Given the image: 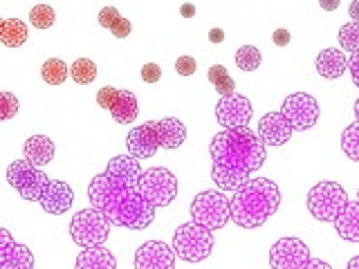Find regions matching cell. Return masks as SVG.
Instances as JSON below:
<instances>
[{
  "label": "cell",
  "instance_id": "cell-1",
  "mask_svg": "<svg viewBox=\"0 0 359 269\" xmlns=\"http://www.w3.org/2000/svg\"><path fill=\"white\" fill-rule=\"evenodd\" d=\"M213 160L211 179L220 191H238L252 182V173L263 166L267 151L261 137L247 126L236 130H222L209 144Z\"/></svg>",
  "mask_w": 359,
  "mask_h": 269
},
{
  "label": "cell",
  "instance_id": "cell-2",
  "mask_svg": "<svg viewBox=\"0 0 359 269\" xmlns=\"http://www.w3.org/2000/svg\"><path fill=\"white\" fill-rule=\"evenodd\" d=\"M88 198L90 205L99 209L117 227L142 231L155 220V207L140 191L112 184L106 173L93 177V182L88 186Z\"/></svg>",
  "mask_w": 359,
  "mask_h": 269
},
{
  "label": "cell",
  "instance_id": "cell-3",
  "mask_svg": "<svg viewBox=\"0 0 359 269\" xmlns=\"http://www.w3.org/2000/svg\"><path fill=\"white\" fill-rule=\"evenodd\" d=\"M231 220L243 229H258L274 216L280 205V191L269 177H256L229 198Z\"/></svg>",
  "mask_w": 359,
  "mask_h": 269
},
{
  "label": "cell",
  "instance_id": "cell-4",
  "mask_svg": "<svg viewBox=\"0 0 359 269\" xmlns=\"http://www.w3.org/2000/svg\"><path fill=\"white\" fill-rule=\"evenodd\" d=\"M191 220L209 231H218L231 220V202L222 191H202L191 202Z\"/></svg>",
  "mask_w": 359,
  "mask_h": 269
},
{
  "label": "cell",
  "instance_id": "cell-5",
  "mask_svg": "<svg viewBox=\"0 0 359 269\" xmlns=\"http://www.w3.org/2000/svg\"><path fill=\"white\" fill-rule=\"evenodd\" d=\"M110 224L112 222L99 209H95V207L81 209L76 216H72V222H70L72 242L81 247V249L104 247L110 235Z\"/></svg>",
  "mask_w": 359,
  "mask_h": 269
},
{
  "label": "cell",
  "instance_id": "cell-6",
  "mask_svg": "<svg viewBox=\"0 0 359 269\" xmlns=\"http://www.w3.org/2000/svg\"><path fill=\"white\" fill-rule=\"evenodd\" d=\"M173 251L187 263H200L213 251V231L205 229L198 222L180 224L173 233Z\"/></svg>",
  "mask_w": 359,
  "mask_h": 269
},
{
  "label": "cell",
  "instance_id": "cell-7",
  "mask_svg": "<svg viewBox=\"0 0 359 269\" xmlns=\"http://www.w3.org/2000/svg\"><path fill=\"white\" fill-rule=\"evenodd\" d=\"M348 193L339 182H330V179H323V182L314 184L308 193V211L314 218L321 222H334L341 216V211L348 207Z\"/></svg>",
  "mask_w": 359,
  "mask_h": 269
},
{
  "label": "cell",
  "instance_id": "cell-8",
  "mask_svg": "<svg viewBox=\"0 0 359 269\" xmlns=\"http://www.w3.org/2000/svg\"><path fill=\"white\" fill-rule=\"evenodd\" d=\"M7 179L9 184L18 191L22 200L41 202L45 186L50 184V177L45 175L39 166L29 164L27 160H16L7 166Z\"/></svg>",
  "mask_w": 359,
  "mask_h": 269
},
{
  "label": "cell",
  "instance_id": "cell-9",
  "mask_svg": "<svg viewBox=\"0 0 359 269\" xmlns=\"http://www.w3.org/2000/svg\"><path fill=\"white\" fill-rule=\"evenodd\" d=\"M140 193L157 207H168L177 198V179L164 166H155L142 173Z\"/></svg>",
  "mask_w": 359,
  "mask_h": 269
},
{
  "label": "cell",
  "instance_id": "cell-10",
  "mask_svg": "<svg viewBox=\"0 0 359 269\" xmlns=\"http://www.w3.org/2000/svg\"><path fill=\"white\" fill-rule=\"evenodd\" d=\"M280 112L290 119L294 130H310L312 126H317L319 101L308 92H297V95L285 97Z\"/></svg>",
  "mask_w": 359,
  "mask_h": 269
},
{
  "label": "cell",
  "instance_id": "cell-11",
  "mask_svg": "<svg viewBox=\"0 0 359 269\" xmlns=\"http://www.w3.org/2000/svg\"><path fill=\"white\" fill-rule=\"evenodd\" d=\"M310 261V249L301 238H280L269 249L272 269H303Z\"/></svg>",
  "mask_w": 359,
  "mask_h": 269
},
{
  "label": "cell",
  "instance_id": "cell-12",
  "mask_svg": "<svg viewBox=\"0 0 359 269\" xmlns=\"http://www.w3.org/2000/svg\"><path fill=\"white\" fill-rule=\"evenodd\" d=\"M252 115H254L252 101L243 95L220 97L218 106H216V119L224 130L247 128L252 121Z\"/></svg>",
  "mask_w": 359,
  "mask_h": 269
},
{
  "label": "cell",
  "instance_id": "cell-13",
  "mask_svg": "<svg viewBox=\"0 0 359 269\" xmlns=\"http://www.w3.org/2000/svg\"><path fill=\"white\" fill-rule=\"evenodd\" d=\"M135 269H175V251L162 240H149L135 251Z\"/></svg>",
  "mask_w": 359,
  "mask_h": 269
},
{
  "label": "cell",
  "instance_id": "cell-14",
  "mask_svg": "<svg viewBox=\"0 0 359 269\" xmlns=\"http://www.w3.org/2000/svg\"><path fill=\"white\" fill-rule=\"evenodd\" d=\"M108 179L112 184H117L121 188H130V191H140L142 182V166L135 160L133 155H117L108 162L106 171Z\"/></svg>",
  "mask_w": 359,
  "mask_h": 269
},
{
  "label": "cell",
  "instance_id": "cell-15",
  "mask_svg": "<svg viewBox=\"0 0 359 269\" xmlns=\"http://www.w3.org/2000/svg\"><path fill=\"white\" fill-rule=\"evenodd\" d=\"M0 269H34L32 249L16 242L7 229H0Z\"/></svg>",
  "mask_w": 359,
  "mask_h": 269
},
{
  "label": "cell",
  "instance_id": "cell-16",
  "mask_svg": "<svg viewBox=\"0 0 359 269\" xmlns=\"http://www.w3.org/2000/svg\"><path fill=\"white\" fill-rule=\"evenodd\" d=\"M126 149L128 155H133L135 160H146V157H153L160 151L162 146L160 137H157L155 121H146L144 126H135L126 137Z\"/></svg>",
  "mask_w": 359,
  "mask_h": 269
},
{
  "label": "cell",
  "instance_id": "cell-17",
  "mask_svg": "<svg viewBox=\"0 0 359 269\" xmlns=\"http://www.w3.org/2000/svg\"><path fill=\"white\" fill-rule=\"evenodd\" d=\"M294 126L290 123V119L283 112H267V115L258 121V137L265 146H283L290 142Z\"/></svg>",
  "mask_w": 359,
  "mask_h": 269
},
{
  "label": "cell",
  "instance_id": "cell-18",
  "mask_svg": "<svg viewBox=\"0 0 359 269\" xmlns=\"http://www.w3.org/2000/svg\"><path fill=\"white\" fill-rule=\"evenodd\" d=\"M72 202H74L72 186L63 182V179H50V184L43 191L41 207L50 216H61V213H67L72 209Z\"/></svg>",
  "mask_w": 359,
  "mask_h": 269
},
{
  "label": "cell",
  "instance_id": "cell-19",
  "mask_svg": "<svg viewBox=\"0 0 359 269\" xmlns=\"http://www.w3.org/2000/svg\"><path fill=\"white\" fill-rule=\"evenodd\" d=\"M54 142L48 137V134H32V137L22 146V155L25 160L34 166H45L54 160Z\"/></svg>",
  "mask_w": 359,
  "mask_h": 269
},
{
  "label": "cell",
  "instance_id": "cell-20",
  "mask_svg": "<svg viewBox=\"0 0 359 269\" xmlns=\"http://www.w3.org/2000/svg\"><path fill=\"white\" fill-rule=\"evenodd\" d=\"M314 65H317V72L323 78H341V74L348 70V56L341 50L325 48L319 52Z\"/></svg>",
  "mask_w": 359,
  "mask_h": 269
},
{
  "label": "cell",
  "instance_id": "cell-21",
  "mask_svg": "<svg viewBox=\"0 0 359 269\" xmlns=\"http://www.w3.org/2000/svg\"><path fill=\"white\" fill-rule=\"evenodd\" d=\"M155 128H157V137H160V146L166 151L180 149L187 139V126L175 117L155 121Z\"/></svg>",
  "mask_w": 359,
  "mask_h": 269
},
{
  "label": "cell",
  "instance_id": "cell-22",
  "mask_svg": "<svg viewBox=\"0 0 359 269\" xmlns=\"http://www.w3.org/2000/svg\"><path fill=\"white\" fill-rule=\"evenodd\" d=\"M334 231L348 242H359V200L348 202L341 216L334 220Z\"/></svg>",
  "mask_w": 359,
  "mask_h": 269
},
{
  "label": "cell",
  "instance_id": "cell-23",
  "mask_svg": "<svg viewBox=\"0 0 359 269\" xmlns=\"http://www.w3.org/2000/svg\"><path fill=\"white\" fill-rule=\"evenodd\" d=\"M74 269H117V258L106 247H93L76 256Z\"/></svg>",
  "mask_w": 359,
  "mask_h": 269
},
{
  "label": "cell",
  "instance_id": "cell-24",
  "mask_svg": "<svg viewBox=\"0 0 359 269\" xmlns=\"http://www.w3.org/2000/svg\"><path fill=\"white\" fill-rule=\"evenodd\" d=\"M110 115H112V119H115L117 123H121V126H128V123H133L135 119H137V115H140L137 97H135L130 90H121L115 108L110 110Z\"/></svg>",
  "mask_w": 359,
  "mask_h": 269
},
{
  "label": "cell",
  "instance_id": "cell-25",
  "mask_svg": "<svg viewBox=\"0 0 359 269\" xmlns=\"http://www.w3.org/2000/svg\"><path fill=\"white\" fill-rule=\"evenodd\" d=\"M0 41L7 48H20L27 41V25L18 18H0Z\"/></svg>",
  "mask_w": 359,
  "mask_h": 269
},
{
  "label": "cell",
  "instance_id": "cell-26",
  "mask_svg": "<svg viewBox=\"0 0 359 269\" xmlns=\"http://www.w3.org/2000/svg\"><path fill=\"white\" fill-rule=\"evenodd\" d=\"M207 76H209V83L216 88V92L220 97L236 95V81H233V76L227 72V67H224V65H211Z\"/></svg>",
  "mask_w": 359,
  "mask_h": 269
},
{
  "label": "cell",
  "instance_id": "cell-27",
  "mask_svg": "<svg viewBox=\"0 0 359 269\" xmlns=\"http://www.w3.org/2000/svg\"><path fill=\"white\" fill-rule=\"evenodd\" d=\"M41 76L45 83L61 85V83H65V78L70 76V67H67L61 59H48L41 67Z\"/></svg>",
  "mask_w": 359,
  "mask_h": 269
},
{
  "label": "cell",
  "instance_id": "cell-28",
  "mask_svg": "<svg viewBox=\"0 0 359 269\" xmlns=\"http://www.w3.org/2000/svg\"><path fill=\"white\" fill-rule=\"evenodd\" d=\"M70 76L72 81L79 85H90L97 78V65L90 59H76L70 67Z\"/></svg>",
  "mask_w": 359,
  "mask_h": 269
},
{
  "label": "cell",
  "instance_id": "cell-29",
  "mask_svg": "<svg viewBox=\"0 0 359 269\" xmlns=\"http://www.w3.org/2000/svg\"><path fill=\"white\" fill-rule=\"evenodd\" d=\"M341 151L346 153L348 160L359 162V121L346 126L341 132Z\"/></svg>",
  "mask_w": 359,
  "mask_h": 269
},
{
  "label": "cell",
  "instance_id": "cell-30",
  "mask_svg": "<svg viewBox=\"0 0 359 269\" xmlns=\"http://www.w3.org/2000/svg\"><path fill=\"white\" fill-rule=\"evenodd\" d=\"M236 65L241 67L243 72H254L261 67V52L254 45H243V48L236 52Z\"/></svg>",
  "mask_w": 359,
  "mask_h": 269
},
{
  "label": "cell",
  "instance_id": "cell-31",
  "mask_svg": "<svg viewBox=\"0 0 359 269\" xmlns=\"http://www.w3.org/2000/svg\"><path fill=\"white\" fill-rule=\"evenodd\" d=\"M339 45H341V50L344 52H359V22H346V25L339 27Z\"/></svg>",
  "mask_w": 359,
  "mask_h": 269
},
{
  "label": "cell",
  "instance_id": "cell-32",
  "mask_svg": "<svg viewBox=\"0 0 359 269\" xmlns=\"http://www.w3.org/2000/svg\"><path fill=\"white\" fill-rule=\"evenodd\" d=\"M29 22H32V27H36V29H50L56 22V14L50 5H36L29 9Z\"/></svg>",
  "mask_w": 359,
  "mask_h": 269
},
{
  "label": "cell",
  "instance_id": "cell-33",
  "mask_svg": "<svg viewBox=\"0 0 359 269\" xmlns=\"http://www.w3.org/2000/svg\"><path fill=\"white\" fill-rule=\"evenodd\" d=\"M119 92L121 90H117V88H112V85H104L97 92V104H99V108H104V110H112L115 108V104H117V99H119Z\"/></svg>",
  "mask_w": 359,
  "mask_h": 269
},
{
  "label": "cell",
  "instance_id": "cell-34",
  "mask_svg": "<svg viewBox=\"0 0 359 269\" xmlns=\"http://www.w3.org/2000/svg\"><path fill=\"white\" fill-rule=\"evenodd\" d=\"M18 97H14L11 92H3V110H0V119L3 121H9V119H14L18 115Z\"/></svg>",
  "mask_w": 359,
  "mask_h": 269
},
{
  "label": "cell",
  "instance_id": "cell-35",
  "mask_svg": "<svg viewBox=\"0 0 359 269\" xmlns=\"http://www.w3.org/2000/svg\"><path fill=\"white\" fill-rule=\"evenodd\" d=\"M119 20H121V14L115 7H104V9L99 11V25L110 29V32H112V27H115Z\"/></svg>",
  "mask_w": 359,
  "mask_h": 269
},
{
  "label": "cell",
  "instance_id": "cell-36",
  "mask_svg": "<svg viewBox=\"0 0 359 269\" xmlns=\"http://www.w3.org/2000/svg\"><path fill=\"white\" fill-rule=\"evenodd\" d=\"M196 67H198V63H196L194 56H180V59L175 61V72L180 76H191L196 72Z\"/></svg>",
  "mask_w": 359,
  "mask_h": 269
},
{
  "label": "cell",
  "instance_id": "cell-37",
  "mask_svg": "<svg viewBox=\"0 0 359 269\" xmlns=\"http://www.w3.org/2000/svg\"><path fill=\"white\" fill-rule=\"evenodd\" d=\"M142 78H144V83H157L162 78V67L157 63H146L142 67Z\"/></svg>",
  "mask_w": 359,
  "mask_h": 269
},
{
  "label": "cell",
  "instance_id": "cell-38",
  "mask_svg": "<svg viewBox=\"0 0 359 269\" xmlns=\"http://www.w3.org/2000/svg\"><path fill=\"white\" fill-rule=\"evenodd\" d=\"M133 32V25H130V20L128 18H121L115 27H112V36L115 39H126L128 34Z\"/></svg>",
  "mask_w": 359,
  "mask_h": 269
},
{
  "label": "cell",
  "instance_id": "cell-39",
  "mask_svg": "<svg viewBox=\"0 0 359 269\" xmlns=\"http://www.w3.org/2000/svg\"><path fill=\"white\" fill-rule=\"evenodd\" d=\"M348 72L353 76V83L359 88V52L348 56Z\"/></svg>",
  "mask_w": 359,
  "mask_h": 269
},
{
  "label": "cell",
  "instance_id": "cell-40",
  "mask_svg": "<svg viewBox=\"0 0 359 269\" xmlns=\"http://www.w3.org/2000/svg\"><path fill=\"white\" fill-rule=\"evenodd\" d=\"M272 41H274V45H278V48H287L290 41H292V36H290V32H287V29L280 27V29H276V32H274Z\"/></svg>",
  "mask_w": 359,
  "mask_h": 269
},
{
  "label": "cell",
  "instance_id": "cell-41",
  "mask_svg": "<svg viewBox=\"0 0 359 269\" xmlns=\"http://www.w3.org/2000/svg\"><path fill=\"white\" fill-rule=\"evenodd\" d=\"M303 269H332V267L325 263V261H321V258H310L308 265L303 267Z\"/></svg>",
  "mask_w": 359,
  "mask_h": 269
},
{
  "label": "cell",
  "instance_id": "cell-42",
  "mask_svg": "<svg viewBox=\"0 0 359 269\" xmlns=\"http://www.w3.org/2000/svg\"><path fill=\"white\" fill-rule=\"evenodd\" d=\"M209 41H211V43H222V41H224V32H222L220 27H213V29L209 32Z\"/></svg>",
  "mask_w": 359,
  "mask_h": 269
},
{
  "label": "cell",
  "instance_id": "cell-43",
  "mask_svg": "<svg viewBox=\"0 0 359 269\" xmlns=\"http://www.w3.org/2000/svg\"><path fill=\"white\" fill-rule=\"evenodd\" d=\"M348 16L353 18V22H359V0H353L351 7H348Z\"/></svg>",
  "mask_w": 359,
  "mask_h": 269
},
{
  "label": "cell",
  "instance_id": "cell-44",
  "mask_svg": "<svg viewBox=\"0 0 359 269\" xmlns=\"http://www.w3.org/2000/svg\"><path fill=\"white\" fill-rule=\"evenodd\" d=\"M180 11H182V16H184V18H194L196 7H194V5H182V9H180Z\"/></svg>",
  "mask_w": 359,
  "mask_h": 269
},
{
  "label": "cell",
  "instance_id": "cell-45",
  "mask_svg": "<svg viewBox=\"0 0 359 269\" xmlns=\"http://www.w3.org/2000/svg\"><path fill=\"white\" fill-rule=\"evenodd\" d=\"M346 269H359V256H353L351 261H348Z\"/></svg>",
  "mask_w": 359,
  "mask_h": 269
},
{
  "label": "cell",
  "instance_id": "cell-46",
  "mask_svg": "<svg viewBox=\"0 0 359 269\" xmlns=\"http://www.w3.org/2000/svg\"><path fill=\"white\" fill-rule=\"evenodd\" d=\"M321 7L323 9H337V7H339V3H323V0H321Z\"/></svg>",
  "mask_w": 359,
  "mask_h": 269
},
{
  "label": "cell",
  "instance_id": "cell-47",
  "mask_svg": "<svg viewBox=\"0 0 359 269\" xmlns=\"http://www.w3.org/2000/svg\"><path fill=\"white\" fill-rule=\"evenodd\" d=\"M355 117H357V121H359V99L355 101Z\"/></svg>",
  "mask_w": 359,
  "mask_h": 269
},
{
  "label": "cell",
  "instance_id": "cell-48",
  "mask_svg": "<svg viewBox=\"0 0 359 269\" xmlns=\"http://www.w3.org/2000/svg\"><path fill=\"white\" fill-rule=\"evenodd\" d=\"M357 200H359V191H357Z\"/></svg>",
  "mask_w": 359,
  "mask_h": 269
}]
</instances>
